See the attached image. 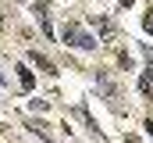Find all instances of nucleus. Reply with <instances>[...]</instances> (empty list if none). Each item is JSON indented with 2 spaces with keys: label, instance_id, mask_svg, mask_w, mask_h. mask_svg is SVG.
Returning <instances> with one entry per match:
<instances>
[{
  "label": "nucleus",
  "instance_id": "nucleus-1",
  "mask_svg": "<svg viewBox=\"0 0 153 143\" xmlns=\"http://www.w3.org/2000/svg\"><path fill=\"white\" fill-rule=\"evenodd\" d=\"M64 43H71L78 50H93V47H96V36H89L85 29H78V25H68V29H64Z\"/></svg>",
  "mask_w": 153,
  "mask_h": 143
},
{
  "label": "nucleus",
  "instance_id": "nucleus-2",
  "mask_svg": "<svg viewBox=\"0 0 153 143\" xmlns=\"http://www.w3.org/2000/svg\"><path fill=\"white\" fill-rule=\"evenodd\" d=\"M18 79H22V90H32V86H36V79H32V72L25 68V65L18 68Z\"/></svg>",
  "mask_w": 153,
  "mask_h": 143
},
{
  "label": "nucleus",
  "instance_id": "nucleus-3",
  "mask_svg": "<svg viewBox=\"0 0 153 143\" xmlns=\"http://www.w3.org/2000/svg\"><path fill=\"white\" fill-rule=\"evenodd\" d=\"M32 61H36V65H39V68H43V72H53V65H50V61H46L43 54H32Z\"/></svg>",
  "mask_w": 153,
  "mask_h": 143
},
{
  "label": "nucleus",
  "instance_id": "nucleus-4",
  "mask_svg": "<svg viewBox=\"0 0 153 143\" xmlns=\"http://www.w3.org/2000/svg\"><path fill=\"white\" fill-rule=\"evenodd\" d=\"M143 29H146V32H153V7L146 11V18H143Z\"/></svg>",
  "mask_w": 153,
  "mask_h": 143
},
{
  "label": "nucleus",
  "instance_id": "nucleus-5",
  "mask_svg": "<svg viewBox=\"0 0 153 143\" xmlns=\"http://www.w3.org/2000/svg\"><path fill=\"white\" fill-rule=\"evenodd\" d=\"M146 129H150V140H153V122H146Z\"/></svg>",
  "mask_w": 153,
  "mask_h": 143
}]
</instances>
